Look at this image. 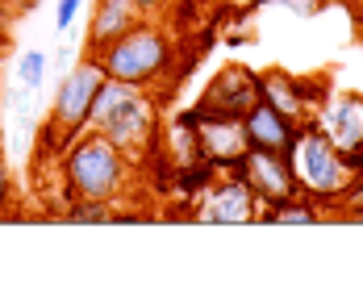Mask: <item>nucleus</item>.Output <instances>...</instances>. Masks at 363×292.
Wrapping results in <instances>:
<instances>
[{
    "instance_id": "412c9836",
    "label": "nucleus",
    "mask_w": 363,
    "mask_h": 292,
    "mask_svg": "<svg viewBox=\"0 0 363 292\" xmlns=\"http://www.w3.org/2000/svg\"><path fill=\"white\" fill-rule=\"evenodd\" d=\"M134 4H138V9H143V13H159V9H163V4H167V0H134Z\"/></svg>"
},
{
    "instance_id": "9b49d317",
    "label": "nucleus",
    "mask_w": 363,
    "mask_h": 292,
    "mask_svg": "<svg viewBox=\"0 0 363 292\" xmlns=\"http://www.w3.org/2000/svg\"><path fill=\"white\" fill-rule=\"evenodd\" d=\"M242 130H247V142H251L255 150H280V155H289L292 142H296L301 121L284 117L280 109H272V105L259 96L251 109L242 113Z\"/></svg>"
},
{
    "instance_id": "dca6fc26",
    "label": "nucleus",
    "mask_w": 363,
    "mask_h": 292,
    "mask_svg": "<svg viewBox=\"0 0 363 292\" xmlns=\"http://www.w3.org/2000/svg\"><path fill=\"white\" fill-rule=\"evenodd\" d=\"M17 75H21V84L26 88H42V79H46V55L42 50H30V55H21V63H17Z\"/></svg>"
},
{
    "instance_id": "f257e3e1",
    "label": "nucleus",
    "mask_w": 363,
    "mask_h": 292,
    "mask_svg": "<svg viewBox=\"0 0 363 292\" xmlns=\"http://www.w3.org/2000/svg\"><path fill=\"white\" fill-rule=\"evenodd\" d=\"M63 184H67V205L72 201H117V192L125 188L130 176V159L101 134V130H84L63 155Z\"/></svg>"
},
{
    "instance_id": "6e6552de",
    "label": "nucleus",
    "mask_w": 363,
    "mask_h": 292,
    "mask_svg": "<svg viewBox=\"0 0 363 292\" xmlns=\"http://www.w3.org/2000/svg\"><path fill=\"white\" fill-rule=\"evenodd\" d=\"M230 172H238L242 180L255 188L259 205H276L284 196H296V180H292V167H289V155L280 150H247Z\"/></svg>"
},
{
    "instance_id": "2eb2a0df",
    "label": "nucleus",
    "mask_w": 363,
    "mask_h": 292,
    "mask_svg": "<svg viewBox=\"0 0 363 292\" xmlns=\"http://www.w3.org/2000/svg\"><path fill=\"white\" fill-rule=\"evenodd\" d=\"M113 201H72V209H67V221L75 225H105L113 221Z\"/></svg>"
},
{
    "instance_id": "4468645a",
    "label": "nucleus",
    "mask_w": 363,
    "mask_h": 292,
    "mask_svg": "<svg viewBox=\"0 0 363 292\" xmlns=\"http://www.w3.org/2000/svg\"><path fill=\"white\" fill-rule=\"evenodd\" d=\"M318 218H322V213H318V201H309L305 192L284 196V201L259 209V221H272V225H313Z\"/></svg>"
},
{
    "instance_id": "f3484780",
    "label": "nucleus",
    "mask_w": 363,
    "mask_h": 292,
    "mask_svg": "<svg viewBox=\"0 0 363 292\" xmlns=\"http://www.w3.org/2000/svg\"><path fill=\"white\" fill-rule=\"evenodd\" d=\"M79 4H84V0H59V4H55V30H63V34L72 30V21H75V13H79Z\"/></svg>"
},
{
    "instance_id": "423d86ee",
    "label": "nucleus",
    "mask_w": 363,
    "mask_h": 292,
    "mask_svg": "<svg viewBox=\"0 0 363 292\" xmlns=\"http://www.w3.org/2000/svg\"><path fill=\"white\" fill-rule=\"evenodd\" d=\"M188 121L196 130V146H201V159H209L218 172H230L247 150V130H242V117H221V113H205V109H188Z\"/></svg>"
},
{
    "instance_id": "1a4fd4ad",
    "label": "nucleus",
    "mask_w": 363,
    "mask_h": 292,
    "mask_svg": "<svg viewBox=\"0 0 363 292\" xmlns=\"http://www.w3.org/2000/svg\"><path fill=\"white\" fill-rule=\"evenodd\" d=\"M255 101H259V75H255L251 67H242V63H230V67H221V72L205 84L196 109L221 113V117H242Z\"/></svg>"
},
{
    "instance_id": "ddd939ff",
    "label": "nucleus",
    "mask_w": 363,
    "mask_h": 292,
    "mask_svg": "<svg viewBox=\"0 0 363 292\" xmlns=\"http://www.w3.org/2000/svg\"><path fill=\"white\" fill-rule=\"evenodd\" d=\"M259 96H263L272 109H280L284 117H292V121H305L309 92H305V84H301V79H292L289 72H267V75H259Z\"/></svg>"
},
{
    "instance_id": "39448f33",
    "label": "nucleus",
    "mask_w": 363,
    "mask_h": 292,
    "mask_svg": "<svg viewBox=\"0 0 363 292\" xmlns=\"http://www.w3.org/2000/svg\"><path fill=\"white\" fill-rule=\"evenodd\" d=\"M96 130H101L125 159H143L146 150H150V142H155V130H159V109H155L150 92L138 88V92H134L125 105H117Z\"/></svg>"
},
{
    "instance_id": "7ed1b4c3",
    "label": "nucleus",
    "mask_w": 363,
    "mask_h": 292,
    "mask_svg": "<svg viewBox=\"0 0 363 292\" xmlns=\"http://www.w3.org/2000/svg\"><path fill=\"white\" fill-rule=\"evenodd\" d=\"M289 167L292 180H296V192H305L309 201H342V192L355 184L347 155L330 142L313 121H305L296 130V142L289 150Z\"/></svg>"
},
{
    "instance_id": "a211bd4d",
    "label": "nucleus",
    "mask_w": 363,
    "mask_h": 292,
    "mask_svg": "<svg viewBox=\"0 0 363 292\" xmlns=\"http://www.w3.org/2000/svg\"><path fill=\"white\" fill-rule=\"evenodd\" d=\"M9 201H13V176H9V163L0 155V213L9 209Z\"/></svg>"
},
{
    "instance_id": "f8f14e48",
    "label": "nucleus",
    "mask_w": 363,
    "mask_h": 292,
    "mask_svg": "<svg viewBox=\"0 0 363 292\" xmlns=\"http://www.w3.org/2000/svg\"><path fill=\"white\" fill-rule=\"evenodd\" d=\"M143 17L146 13L134 4V0H96L92 21H88V46H84V55L105 50L109 42H117L121 34H130Z\"/></svg>"
},
{
    "instance_id": "6ab92c4d",
    "label": "nucleus",
    "mask_w": 363,
    "mask_h": 292,
    "mask_svg": "<svg viewBox=\"0 0 363 292\" xmlns=\"http://www.w3.org/2000/svg\"><path fill=\"white\" fill-rule=\"evenodd\" d=\"M9 30H13V9L0 0V50L9 46Z\"/></svg>"
},
{
    "instance_id": "aec40b11",
    "label": "nucleus",
    "mask_w": 363,
    "mask_h": 292,
    "mask_svg": "<svg viewBox=\"0 0 363 292\" xmlns=\"http://www.w3.org/2000/svg\"><path fill=\"white\" fill-rule=\"evenodd\" d=\"M347 163H351V172H355V176H363V146H359V150H351V155H347Z\"/></svg>"
},
{
    "instance_id": "9d476101",
    "label": "nucleus",
    "mask_w": 363,
    "mask_h": 292,
    "mask_svg": "<svg viewBox=\"0 0 363 292\" xmlns=\"http://www.w3.org/2000/svg\"><path fill=\"white\" fill-rule=\"evenodd\" d=\"M313 125L326 134L342 155L363 146V96L359 92H330L313 113Z\"/></svg>"
},
{
    "instance_id": "0eeeda50",
    "label": "nucleus",
    "mask_w": 363,
    "mask_h": 292,
    "mask_svg": "<svg viewBox=\"0 0 363 292\" xmlns=\"http://www.w3.org/2000/svg\"><path fill=\"white\" fill-rule=\"evenodd\" d=\"M196 218L218 221V225H247V221H259V196L238 172H221L218 180L201 192Z\"/></svg>"
},
{
    "instance_id": "f03ea898",
    "label": "nucleus",
    "mask_w": 363,
    "mask_h": 292,
    "mask_svg": "<svg viewBox=\"0 0 363 292\" xmlns=\"http://www.w3.org/2000/svg\"><path fill=\"white\" fill-rule=\"evenodd\" d=\"M84 59H92L109 79L134 84V88H150V84H159V79L167 75L172 59H176V46H172V38L163 34L155 21L143 17L130 34H121L117 42H109L105 50L84 55Z\"/></svg>"
},
{
    "instance_id": "20e7f679",
    "label": "nucleus",
    "mask_w": 363,
    "mask_h": 292,
    "mask_svg": "<svg viewBox=\"0 0 363 292\" xmlns=\"http://www.w3.org/2000/svg\"><path fill=\"white\" fill-rule=\"evenodd\" d=\"M105 84V72L92 63V59H84V63H75L72 72L63 75V84H59V92H55V105H50V121H46V130H42V142L50 146V150H67V146L92 125V101H96V88Z\"/></svg>"
},
{
    "instance_id": "4be33fe9",
    "label": "nucleus",
    "mask_w": 363,
    "mask_h": 292,
    "mask_svg": "<svg viewBox=\"0 0 363 292\" xmlns=\"http://www.w3.org/2000/svg\"><path fill=\"white\" fill-rule=\"evenodd\" d=\"M247 4H263V0H247Z\"/></svg>"
}]
</instances>
